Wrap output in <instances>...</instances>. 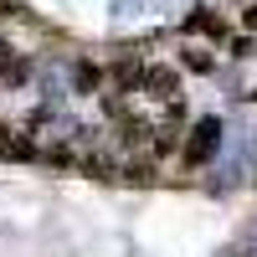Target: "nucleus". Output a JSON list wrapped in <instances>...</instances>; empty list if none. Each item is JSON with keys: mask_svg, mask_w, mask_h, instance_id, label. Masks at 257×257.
<instances>
[{"mask_svg": "<svg viewBox=\"0 0 257 257\" xmlns=\"http://www.w3.org/2000/svg\"><path fill=\"white\" fill-rule=\"evenodd\" d=\"M139 88H144L149 98H165V103H180V72H175V67H144V77H139Z\"/></svg>", "mask_w": 257, "mask_h": 257, "instance_id": "f03ea898", "label": "nucleus"}, {"mask_svg": "<svg viewBox=\"0 0 257 257\" xmlns=\"http://www.w3.org/2000/svg\"><path fill=\"white\" fill-rule=\"evenodd\" d=\"M242 26H247V31H257V6H252V11L242 16Z\"/></svg>", "mask_w": 257, "mask_h": 257, "instance_id": "6e6552de", "label": "nucleus"}, {"mask_svg": "<svg viewBox=\"0 0 257 257\" xmlns=\"http://www.w3.org/2000/svg\"><path fill=\"white\" fill-rule=\"evenodd\" d=\"M72 82H77L82 93H93V88H98V67H93V62H77V72H72Z\"/></svg>", "mask_w": 257, "mask_h": 257, "instance_id": "423d86ee", "label": "nucleus"}, {"mask_svg": "<svg viewBox=\"0 0 257 257\" xmlns=\"http://www.w3.org/2000/svg\"><path fill=\"white\" fill-rule=\"evenodd\" d=\"M216 144H221V123L201 118L196 128H190V139H185V165H206L211 155H216Z\"/></svg>", "mask_w": 257, "mask_h": 257, "instance_id": "f257e3e1", "label": "nucleus"}, {"mask_svg": "<svg viewBox=\"0 0 257 257\" xmlns=\"http://www.w3.org/2000/svg\"><path fill=\"white\" fill-rule=\"evenodd\" d=\"M185 67H190V72H211L216 62H211V52H196V47H190V52H185Z\"/></svg>", "mask_w": 257, "mask_h": 257, "instance_id": "0eeeda50", "label": "nucleus"}, {"mask_svg": "<svg viewBox=\"0 0 257 257\" xmlns=\"http://www.w3.org/2000/svg\"><path fill=\"white\" fill-rule=\"evenodd\" d=\"M0 62H6L0 72H6V82H11V88H16V82H26V72H31V62H26V57H0Z\"/></svg>", "mask_w": 257, "mask_h": 257, "instance_id": "39448f33", "label": "nucleus"}, {"mask_svg": "<svg viewBox=\"0 0 257 257\" xmlns=\"http://www.w3.org/2000/svg\"><path fill=\"white\" fill-rule=\"evenodd\" d=\"M185 31H190V36H216V41H221V36H226V21L211 16V11H196V16H185Z\"/></svg>", "mask_w": 257, "mask_h": 257, "instance_id": "7ed1b4c3", "label": "nucleus"}, {"mask_svg": "<svg viewBox=\"0 0 257 257\" xmlns=\"http://www.w3.org/2000/svg\"><path fill=\"white\" fill-rule=\"evenodd\" d=\"M0 155H6V160H31L36 144L31 139H0Z\"/></svg>", "mask_w": 257, "mask_h": 257, "instance_id": "20e7f679", "label": "nucleus"}, {"mask_svg": "<svg viewBox=\"0 0 257 257\" xmlns=\"http://www.w3.org/2000/svg\"><path fill=\"white\" fill-rule=\"evenodd\" d=\"M6 134H11V128H6V123H0V139H6Z\"/></svg>", "mask_w": 257, "mask_h": 257, "instance_id": "9d476101", "label": "nucleus"}, {"mask_svg": "<svg viewBox=\"0 0 257 257\" xmlns=\"http://www.w3.org/2000/svg\"><path fill=\"white\" fill-rule=\"evenodd\" d=\"M21 6H16V0H0V16H16Z\"/></svg>", "mask_w": 257, "mask_h": 257, "instance_id": "1a4fd4ad", "label": "nucleus"}]
</instances>
